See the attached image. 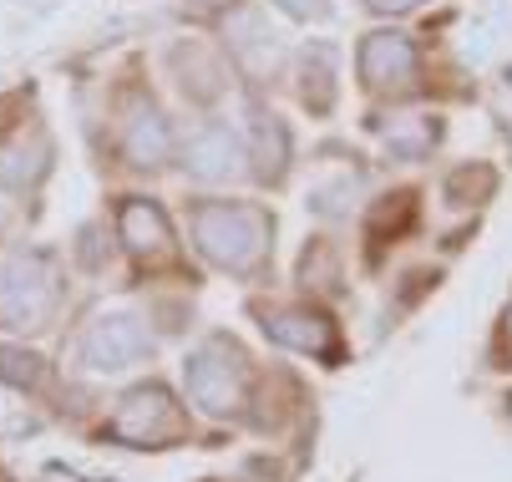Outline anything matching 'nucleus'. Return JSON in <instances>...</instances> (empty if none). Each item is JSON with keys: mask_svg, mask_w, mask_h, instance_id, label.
Returning a JSON list of instances; mask_svg holds the SVG:
<instances>
[{"mask_svg": "<svg viewBox=\"0 0 512 482\" xmlns=\"http://www.w3.org/2000/svg\"><path fill=\"white\" fill-rule=\"evenodd\" d=\"M193 239L218 269L249 274L269 249V219L259 209H244V203H208L193 214Z\"/></svg>", "mask_w": 512, "mask_h": 482, "instance_id": "obj_1", "label": "nucleus"}, {"mask_svg": "<svg viewBox=\"0 0 512 482\" xmlns=\"http://www.w3.org/2000/svg\"><path fill=\"white\" fill-rule=\"evenodd\" d=\"M183 432H188V422H183V411L173 406V396L163 386L132 391L112 417V437H122L132 447H163V442H178Z\"/></svg>", "mask_w": 512, "mask_h": 482, "instance_id": "obj_2", "label": "nucleus"}, {"mask_svg": "<svg viewBox=\"0 0 512 482\" xmlns=\"http://www.w3.org/2000/svg\"><path fill=\"white\" fill-rule=\"evenodd\" d=\"M51 300H56V280L46 259L21 254L0 269V325H31L51 310Z\"/></svg>", "mask_w": 512, "mask_h": 482, "instance_id": "obj_3", "label": "nucleus"}, {"mask_svg": "<svg viewBox=\"0 0 512 482\" xmlns=\"http://www.w3.org/2000/svg\"><path fill=\"white\" fill-rule=\"evenodd\" d=\"M188 391L203 411L229 417L239 406V351H229L224 340H208L203 351L188 356Z\"/></svg>", "mask_w": 512, "mask_h": 482, "instance_id": "obj_4", "label": "nucleus"}, {"mask_svg": "<svg viewBox=\"0 0 512 482\" xmlns=\"http://www.w3.org/2000/svg\"><path fill=\"white\" fill-rule=\"evenodd\" d=\"M148 351H153V335L142 330V320H132V315H102L87 330V340H82V356L97 371H122V366L142 361Z\"/></svg>", "mask_w": 512, "mask_h": 482, "instance_id": "obj_5", "label": "nucleus"}, {"mask_svg": "<svg viewBox=\"0 0 512 482\" xmlns=\"http://www.w3.org/2000/svg\"><path fill=\"white\" fill-rule=\"evenodd\" d=\"M117 229H122V244L132 254H168L173 249V229L163 219V209H153V203H142V198H127L122 203V214H117Z\"/></svg>", "mask_w": 512, "mask_h": 482, "instance_id": "obj_6", "label": "nucleus"}, {"mask_svg": "<svg viewBox=\"0 0 512 482\" xmlns=\"http://www.w3.org/2000/svg\"><path fill=\"white\" fill-rule=\"evenodd\" d=\"M264 330L279 340V346H295V351H310V356L335 346V325L315 310H274Z\"/></svg>", "mask_w": 512, "mask_h": 482, "instance_id": "obj_7", "label": "nucleus"}, {"mask_svg": "<svg viewBox=\"0 0 512 482\" xmlns=\"http://www.w3.org/2000/svg\"><path fill=\"white\" fill-rule=\"evenodd\" d=\"M122 148H127V158L137 163V168H158L163 158H168V122L158 117V112H137L132 122H127V132H122Z\"/></svg>", "mask_w": 512, "mask_h": 482, "instance_id": "obj_8", "label": "nucleus"}, {"mask_svg": "<svg viewBox=\"0 0 512 482\" xmlns=\"http://www.w3.org/2000/svg\"><path fill=\"white\" fill-rule=\"evenodd\" d=\"M193 163V173H203V178H218V173H224L229 163H234V137L229 132H203L198 137V143H193V153H188Z\"/></svg>", "mask_w": 512, "mask_h": 482, "instance_id": "obj_9", "label": "nucleus"}, {"mask_svg": "<svg viewBox=\"0 0 512 482\" xmlns=\"http://www.w3.org/2000/svg\"><path fill=\"white\" fill-rule=\"evenodd\" d=\"M0 376L16 381V386H36V381H41V361H36V356H26V351L0 346Z\"/></svg>", "mask_w": 512, "mask_h": 482, "instance_id": "obj_10", "label": "nucleus"}, {"mask_svg": "<svg viewBox=\"0 0 512 482\" xmlns=\"http://www.w3.org/2000/svg\"><path fill=\"white\" fill-rule=\"evenodd\" d=\"M371 6H381V11H391V6H411V0H371Z\"/></svg>", "mask_w": 512, "mask_h": 482, "instance_id": "obj_11", "label": "nucleus"}]
</instances>
